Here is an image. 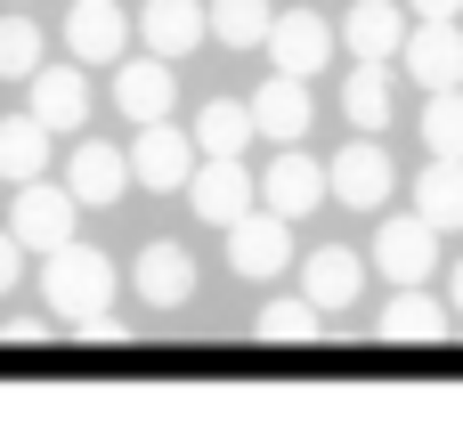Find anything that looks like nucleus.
Here are the masks:
<instances>
[{
	"label": "nucleus",
	"mask_w": 463,
	"mask_h": 422,
	"mask_svg": "<svg viewBox=\"0 0 463 422\" xmlns=\"http://www.w3.org/2000/svg\"><path fill=\"white\" fill-rule=\"evenodd\" d=\"M415 211H423L439 236H463V163L431 155V171L415 179Z\"/></svg>",
	"instance_id": "25"
},
{
	"label": "nucleus",
	"mask_w": 463,
	"mask_h": 422,
	"mask_svg": "<svg viewBox=\"0 0 463 422\" xmlns=\"http://www.w3.org/2000/svg\"><path fill=\"white\" fill-rule=\"evenodd\" d=\"M41 65V24L24 8H0V81H33Z\"/></svg>",
	"instance_id": "28"
},
{
	"label": "nucleus",
	"mask_w": 463,
	"mask_h": 422,
	"mask_svg": "<svg viewBox=\"0 0 463 422\" xmlns=\"http://www.w3.org/2000/svg\"><path fill=\"white\" fill-rule=\"evenodd\" d=\"M114 293H122V268H114L106 252H90V244H57L49 268H41V301H49V317H65L73 333H81L90 317H106Z\"/></svg>",
	"instance_id": "1"
},
{
	"label": "nucleus",
	"mask_w": 463,
	"mask_h": 422,
	"mask_svg": "<svg viewBox=\"0 0 463 422\" xmlns=\"http://www.w3.org/2000/svg\"><path fill=\"white\" fill-rule=\"evenodd\" d=\"M317 317H326V309H317L309 293H269V301H260V317H252V333H260V342L301 350V342H317V333H326Z\"/></svg>",
	"instance_id": "24"
},
{
	"label": "nucleus",
	"mask_w": 463,
	"mask_h": 422,
	"mask_svg": "<svg viewBox=\"0 0 463 422\" xmlns=\"http://www.w3.org/2000/svg\"><path fill=\"white\" fill-rule=\"evenodd\" d=\"M203 16H212V41L220 49H269V24H277L269 0H212Z\"/></svg>",
	"instance_id": "26"
},
{
	"label": "nucleus",
	"mask_w": 463,
	"mask_h": 422,
	"mask_svg": "<svg viewBox=\"0 0 463 422\" xmlns=\"http://www.w3.org/2000/svg\"><path fill=\"white\" fill-rule=\"evenodd\" d=\"M49 138H57V130H49L41 114H8V122H0V179H8V187L41 179V171H49Z\"/></svg>",
	"instance_id": "22"
},
{
	"label": "nucleus",
	"mask_w": 463,
	"mask_h": 422,
	"mask_svg": "<svg viewBox=\"0 0 463 422\" xmlns=\"http://www.w3.org/2000/svg\"><path fill=\"white\" fill-rule=\"evenodd\" d=\"M252 122H260V138H277V146H301V138H309V122H317V106H309V81L269 65V81L252 89Z\"/></svg>",
	"instance_id": "13"
},
{
	"label": "nucleus",
	"mask_w": 463,
	"mask_h": 422,
	"mask_svg": "<svg viewBox=\"0 0 463 422\" xmlns=\"http://www.w3.org/2000/svg\"><path fill=\"white\" fill-rule=\"evenodd\" d=\"M16 277H24V244H16V236L0 228V301L16 293Z\"/></svg>",
	"instance_id": "29"
},
{
	"label": "nucleus",
	"mask_w": 463,
	"mask_h": 422,
	"mask_svg": "<svg viewBox=\"0 0 463 422\" xmlns=\"http://www.w3.org/2000/svg\"><path fill=\"white\" fill-rule=\"evenodd\" d=\"M423 146L431 155H448V163H463V89H423Z\"/></svg>",
	"instance_id": "27"
},
{
	"label": "nucleus",
	"mask_w": 463,
	"mask_h": 422,
	"mask_svg": "<svg viewBox=\"0 0 463 422\" xmlns=\"http://www.w3.org/2000/svg\"><path fill=\"white\" fill-rule=\"evenodd\" d=\"M8 8H24V0H8Z\"/></svg>",
	"instance_id": "32"
},
{
	"label": "nucleus",
	"mask_w": 463,
	"mask_h": 422,
	"mask_svg": "<svg viewBox=\"0 0 463 422\" xmlns=\"http://www.w3.org/2000/svg\"><path fill=\"white\" fill-rule=\"evenodd\" d=\"M448 309L463 317V260H456V277H448Z\"/></svg>",
	"instance_id": "31"
},
{
	"label": "nucleus",
	"mask_w": 463,
	"mask_h": 422,
	"mask_svg": "<svg viewBox=\"0 0 463 422\" xmlns=\"http://www.w3.org/2000/svg\"><path fill=\"white\" fill-rule=\"evenodd\" d=\"M326 195H334V187H326V163L301 155V146H277V163L260 171V203H269L277 220H309Z\"/></svg>",
	"instance_id": "12"
},
{
	"label": "nucleus",
	"mask_w": 463,
	"mask_h": 422,
	"mask_svg": "<svg viewBox=\"0 0 463 422\" xmlns=\"http://www.w3.org/2000/svg\"><path fill=\"white\" fill-rule=\"evenodd\" d=\"M179 106V73H171V57H122L114 65V114L122 122H163Z\"/></svg>",
	"instance_id": "10"
},
{
	"label": "nucleus",
	"mask_w": 463,
	"mask_h": 422,
	"mask_svg": "<svg viewBox=\"0 0 463 422\" xmlns=\"http://www.w3.org/2000/svg\"><path fill=\"white\" fill-rule=\"evenodd\" d=\"M391 285H431V268H439V228L423 220V211H399V220H383L374 228V252H366Z\"/></svg>",
	"instance_id": "7"
},
{
	"label": "nucleus",
	"mask_w": 463,
	"mask_h": 422,
	"mask_svg": "<svg viewBox=\"0 0 463 422\" xmlns=\"http://www.w3.org/2000/svg\"><path fill=\"white\" fill-rule=\"evenodd\" d=\"M326 187H334V203H350V211H383L391 187H399V171H391V155H383L374 130H366V138H350V146L326 163Z\"/></svg>",
	"instance_id": "8"
},
{
	"label": "nucleus",
	"mask_w": 463,
	"mask_h": 422,
	"mask_svg": "<svg viewBox=\"0 0 463 422\" xmlns=\"http://www.w3.org/2000/svg\"><path fill=\"white\" fill-rule=\"evenodd\" d=\"M203 33H212L203 0H146V8H138V41H146L155 57H195Z\"/></svg>",
	"instance_id": "20"
},
{
	"label": "nucleus",
	"mask_w": 463,
	"mask_h": 422,
	"mask_svg": "<svg viewBox=\"0 0 463 422\" xmlns=\"http://www.w3.org/2000/svg\"><path fill=\"white\" fill-rule=\"evenodd\" d=\"M407 16H463V0H407Z\"/></svg>",
	"instance_id": "30"
},
{
	"label": "nucleus",
	"mask_w": 463,
	"mask_h": 422,
	"mask_svg": "<svg viewBox=\"0 0 463 422\" xmlns=\"http://www.w3.org/2000/svg\"><path fill=\"white\" fill-rule=\"evenodd\" d=\"M187 203H195L203 228H236V220L260 203V179L244 171V155H203L195 179H187Z\"/></svg>",
	"instance_id": "5"
},
{
	"label": "nucleus",
	"mask_w": 463,
	"mask_h": 422,
	"mask_svg": "<svg viewBox=\"0 0 463 422\" xmlns=\"http://www.w3.org/2000/svg\"><path fill=\"white\" fill-rule=\"evenodd\" d=\"M342 114H350L358 130H383V122H391V57H358V65H350Z\"/></svg>",
	"instance_id": "23"
},
{
	"label": "nucleus",
	"mask_w": 463,
	"mask_h": 422,
	"mask_svg": "<svg viewBox=\"0 0 463 422\" xmlns=\"http://www.w3.org/2000/svg\"><path fill=\"white\" fill-rule=\"evenodd\" d=\"M399 73L415 89H463V16H415L407 49H399Z\"/></svg>",
	"instance_id": "4"
},
{
	"label": "nucleus",
	"mask_w": 463,
	"mask_h": 422,
	"mask_svg": "<svg viewBox=\"0 0 463 422\" xmlns=\"http://www.w3.org/2000/svg\"><path fill=\"white\" fill-rule=\"evenodd\" d=\"M301 293L326 309V317H342V309H358V293H366V252H350V244H326V252H301Z\"/></svg>",
	"instance_id": "14"
},
{
	"label": "nucleus",
	"mask_w": 463,
	"mask_h": 422,
	"mask_svg": "<svg viewBox=\"0 0 463 422\" xmlns=\"http://www.w3.org/2000/svg\"><path fill=\"white\" fill-rule=\"evenodd\" d=\"M130 293H138L146 309H187V301H195V252L146 244V252L130 260Z\"/></svg>",
	"instance_id": "16"
},
{
	"label": "nucleus",
	"mask_w": 463,
	"mask_h": 422,
	"mask_svg": "<svg viewBox=\"0 0 463 422\" xmlns=\"http://www.w3.org/2000/svg\"><path fill=\"white\" fill-rule=\"evenodd\" d=\"M269 65H277V73L317 81V73L334 65V24H326L317 8H285V16L269 24Z\"/></svg>",
	"instance_id": "9"
},
{
	"label": "nucleus",
	"mask_w": 463,
	"mask_h": 422,
	"mask_svg": "<svg viewBox=\"0 0 463 422\" xmlns=\"http://www.w3.org/2000/svg\"><path fill=\"white\" fill-rule=\"evenodd\" d=\"M24 114H41L49 130L90 122V81H81V65H33V81H24Z\"/></svg>",
	"instance_id": "18"
},
{
	"label": "nucleus",
	"mask_w": 463,
	"mask_h": 422,
	"mask_svg": "<svg viewBox=\"0 0 463 422\" xmlns=\"http://www.w3.org/2000/svg\"><path fill=\"white\" fill-rule=\"evenodd\" d=\"M448 333H456V309H439L423 285H391V301H383V342L431 350V342H448Z\"/></svg>",
	"instance_id": "17"
},
{
	"label": "nucleus",
	"mask_w": 463,
	"mask_h": 422,
	"mask_svg": "<svg viewBox=\"0 0 463 422\" xmlns=\"http://www.w3.org/2000/svg\"><path fill=\"white\" fill-rule=\"evenodd\" d=\"M65 187H73V203H81V211H106V203H122V195H130V146L81 138V146L65 155Z\"/></svg>",
	"instance_id": "11"
},
{
	"label": "nucleus",
	"mask_w": 463,
	"mask_h": 422,
	"mask_svg": "<svg viewBox=\"0 0 463 422\" xmlns=\"http://www.w3.org/2000/svg\"><path fill=\"white\" fill-rule=\"evenodd\" d=\"M73 187H49V171L41 179H24L16 187V203H8V236L24 244V252H57V244H73Z\"/></svg>",
	"instance_id": "6"
},
{
	"label": "nucleus",
	"mask_w": 463,
	"mask_h": 422,
	"mask_svg": "<svg viewBox=\"0 0 463 422\" xmlns=\"http://www.w3.org/2000/svg\"><path fill=\"white\" fill-rule=\"evenodd\" d=\"M342 49H350V57H391V65H399V49H407V0H350Z\"/></svg>",
	"instance_id": "19"
},
{
	"label": "nucleus",
	"mask_w": 463,
	"mask_h": 422,
	"mask_svg": "<svg viewBox=\"0 0 463 422\" xmlns=\"http://www.w3.org/2000/svg\"><path fill=\"white\" fill-rule=\"evenodd\" d=\"M195 130H179L171 114L163 122H138V146H130V187H146V195H187V179H195Z\"/></svg>",
	"instance_id": "2"
},
{
	"label": "nucleus",
	"mask_w": 463,
	"mask_h": 422,
	"mask_svg": "<svg viewBox=\"0 0 463 422\" xmlns=\"http://www.w3.org/2000/svg\"><path fill=\"white\" fill-rule=\"evenodd\" d=\"M220 236H228V268L252 277V285H277V277L301 260V252H293V220H277L269 203H252V211H244L236 228H220Z\"/></svg>",
	"instance_id": "3"
},
{
	"label": "nucleus",
	"mask_w": 463,
	"mask_h": 422,
	"mask_svg": "<svg viewBox=\"0 0 463 422\" xmlns=\"http://www.w3.org/2000/svg\"><path fill=\"white\" fill-rule=\"evenodd\" d=\"M65 49H73V65H122L130 16H122L114 0H73V8H65Z\"/></svg>",
	"instance_id": "15"
},
{
	"label": "nucleus",
	"mask_w": 463,
	"mask_h": 422,
	"mask_svg": "<svg viewBox=\"0 0 463 422\" xmlns=\"http://www.w3.org/2000/svg\"><path fill=\"white\" fill-rule=\"evenodd\" d=\"M252 138H260L252 98H203V114H195V155H244Z\"/></svg>",
	"instance_id": "21"
}]
</instances>
